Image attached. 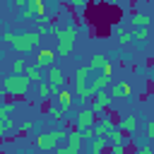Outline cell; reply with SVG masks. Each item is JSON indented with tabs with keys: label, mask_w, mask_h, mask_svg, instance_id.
Returning a JSON list of instances; mask_svg holds the SVG:
<instances>
[{
	"label": "cell",
	"mask_w": 154,
	"mask_h": 154,
	"mask_svg": "<svg viewBox=\"0 0 154 154\" xmlns=\"http://www.w3.org/2000/svg\"><path fill=\"white\" fill-rule=\"evenodd\" d=\"M55 38H58V51H55V55H60V58L72 55V51H75V41H77V26H72V24L60 26V31H58Z\"/></svg>",
	"instance_id": "cell-1"
},
{
	"label": "cell",
	"mask_w": 154,
	"mask_h": 154,
	"mask_svg": "<svg viewBox=\"0 0 154 154\" xmlns=\"http://www.w3.org/2000/svg\"><path fill=\"white\" fill-rule=\"evenodd\" d=\"M67 132H70V130L65 128V123H63V120H58V128H55V130H48V132H43V135H38L36 144H38V149L53 152L55 147H60V140H63Z\"/></svg>",
	"instance_id": "cell-2"
},
{
	"label": "cell",
	"mask_w": 154,
	"mask_h": 154,
	"mask_svg": "<svg viewBox=\"0 0 154 154\" xmlns=\"http://www.w3.org/2000/svg\"><path fill=\"white\" fill-rule=\"evenodd\" d=\"M31 82L24 77V75H7L2 79V94L7 96H26Z\"/></svg>",
	"instance_id": "cell-3"
},
{
	"label": "cell",
	"mask_w": 154,
	"mask_h": 154,
	"mask_svg": "<svg viewBox=\"0 0 154 154\" xmlns=\"http://www.w3.org/2000/svg\"><path fill=\"white\" fill-rule=\"evenodd\" d=\"M38 34L36 31H19V34H14V41H12V48L17 51V53H31L36 46H38Z\"/></svg>",
	"instance_id": "cell-4"
},
{
	"label": "cell",
	"mask_w": 154,
	"mask_h": 154,
	"mask_svg": "<svg viewBox=\"0 0 154 154\" xmlns=\"http://www.w3.org/2000/svg\"><path fill=\"white\" fill-rule=\"evenodd\" d=\"M43 82H46V84L51 87V94L55 96V94H60V91L65 89V84H67V77H65L63 67L53 65L51 70H46V72H43Z\"/></svg>",
	"instance_id": "cell-5"
},
{
	"label": "cell",
	"mask_w": 154,
	"mask_h": 154,
	"mask_svg": "<svg viewBox=\"0 0 154 154\" xmlns=\"http://www.w3.org/2000/svg\"><path fill=\"white\" fill-rule=\"evenodd\" d=\"M46 12H48V5L43 0H26L22 12H19V19H46Z\"/></svg>",
	"instance_id": "cell-6"
},
{
	"label": "cell",
	"mask_w": 154,
	"mask_h": 154,
	"mask_svg": "<svg viewBox=\"0 0 154 154\" xmlns=\"http://www.w3.org/2000/svg\"><path fill=\"white\" fill-rule=\"evenodd\" d=\"M111 101H113V99L108 96V91H96V94H91V99H89V108H91L94 116H99V113L108 111Z\"/></svg>",
	"instance_id": "cell-7"
},
{
	"label": "cell",
	"mask_w": 154,
	"mask_h": 154,
	"mask_svg": "<svg viewBox=\"0 0 154 154\" xmlns=\"http://www.w3.org/2000/svg\"><path fill=\"white\" fill-rule=\"evenodd\" d=\"M94 120H96V116L91 113V108H89V106H84V108H79V111H77V116H75V130H77V132H84L87 128H91V125H94Z\"/></svg>",
	"instance_id": "cell-8"
},
{
	"label": "cell",
	"mask_w": 154,
	"mask_h": 154,
	"mask_svg": "<svg viewBox=\"0 0 154 154\" xmlns=\"http://www.w3.org/2000/svg\"><path fill=\"white\" fill-rule=\"evenodd\" d=\"M113 130H116V120H113V118H108V116L96 118V120H94V125H91L94 137H108Z\"/></svg>",
	"instance_id": "cell-9"
},
{
	"label": "cell",
	"mask_w": 154,
	"mask_h": 154,
	"mask_svg": "<svg viewBox=\"0 0 154 154\" xmlns=\"http://www.w3.org/2000/svg\"><path fill=\"white\" fill-rule=\"evenodd\" d=\"M55 58H58V55H55V51H53V48H41V51H38V55H36V63H34V65H36V67H41V70L46 72V70H51V67L55 65Z\"/></svg>",
	"instance_id": "cell-10"
},
{
	"label": "cell",
	"mask_w": 154,
	"mask_h": 154,
	"mask_svg": "<svg viewBox=\"0 0 154 154\" xmlns=\"http://www.w3.org/2000/svg\"><path fill=\"white\" fill-rule=\"evenodd\" d=\"M111 82H113V77H106V75H94V77L89 79L87 89H89L91 94H96V91H106V89L111 87Z\"/></svg>",
	"instance_id": "cell-11"
},
{
	"label": "cell",
	"mask_w": 154,
	"mask_h": 154,
	"mask_svg": "<svg viewBox=\"0 0 154 154\" xmlns=\"http://www.w3.org/2000/svg\"><path fill=\"white\" fill-rule=\"evenodd\" d=\"M132 94V87L125 82V79H120V82H111V87H108V96L113 99H120V96H130Z\"/></svg>",
	"instance_id": "cell-12"
},
{
	"label": "cell",
	"mask_w": 154,
	"mask_h": 154,
	"mask_svg": "<svg viewBox=\"0 0 154 154\" xmlns=\"http://www.w3.org/2000/svg\"><path fill=\"white\" fill-rule=\"evenodd\" d=\"M137 125H140V118H137V116H123V118H120V123H118L116 128H118L123 135H135Z\"/></svg>",
	"instance_id": "cell-13"
},
{
	"label": "cell",
	"mask_w": 154,
	"mask_h": 154,
	"mask_svg": "<svg viewBox=\"0 0 154 154\" xmlns=\"http://www.w3.org/2000/svg\"><path fill=\"white\" fill-rule=\"evenodd\" d=\"M65 147L72 152V154H79V149H82V144H84V140H82V135L77 132V130H70L67 135H65Z\"/></svg>",
	"instance_id": "cell-14"
},
{
	"label": "cell",
	"mask_w": 154,
	"mask_h": 154,
	"mask_svg": "<svg viewBox=\"0 0 154 154\" xmlns=\"http://www.w3.org/2000/svg\"><path fill=\"white\" fill-rule=\"evenodd\" d=\"M106 63H108V58H106L103 53H94L91 60H89V65H87V70L91 72V77H94V75H101V67H103Z\"/></svg>",
	"instance_id": "cell-15"
},
{
	"label": "cell",
	"mask_w": 154,
	"mask_h": 154,
	"mask_svg": "<svg viewBox=\"0 0 154 154\" xmlns=\"http://www.w3.org/2000/svg\"><path fill=\"white\" fill-rule=\"evenodd\" d=\"M72 103H75V96H72V91H70V89H63L60 94H55V106H60L65 113L72 108Z\"/></svg>",
	"instance_id": "cell-16"
},
{
	"label": "cell",
	"mask_w": 154,
	"mask_h": 154,
	"mask_svg": "<svg viewBox=\"0 0 154 154\" xmlns=\"http://www.w3.org/2000/svg\"><path fill=\"white\" fill-rule=\"evenodd\" d=\"M24 77H26L31 84H41V82H43V70H41V67H36V65L31 63V65H26V67H24Z\"/></svg>",
	"instance_id": "cell-17"
},
{
	"label": "cell",
	"mask_w": 154,
	"mask_h": 154,
	"mask_svg": "<svg viewBox=\"0 0 154 154\" xmlns=\"http://www.w3.org/2000/svg\"><path fill=\"white\" fill-rule=\"evenodd\" d=\"M106 144H108V147H128V144H130V140H128V137L116 128V130L106 137Z\"/></svg>",
	"instance_id": "cell-18"
},
{
	"label": "cell",
	"mask_w": 154,
	"mask_h": 154,
	"mask_svg": "<svg viewBox=\"0 0 154 154\" xmlns=\"http://www.w3.org/2000/svg\"><path fill=\"white\" fill-rule=\"evenodd\" d=\"M149 22H152V17H149V14H144V12H135V14L130 17L132 29H149Z\"/></svg>",
	"instance_id": "cell-19"
},
{
	"label": "cell",
	"mask_w": 154,
	"mask_h": 154,
	"mask_svg": "<svg viewBox=\"0 0 154 154\" xmlns=\"http://www.w3.org/2000/svg\"><path fill=\"white\" fill-rule=\"evenodd\" d=\"M89 79H91V72L87 70V65H82V67L75 70V87H87Z\"/></svg>",
	"instance_id": "cell-20"
},
{
	"label": "cell",
	"mask_w": 154,
	"mask_h": 154,
	"mask_svg": "<svg viewBox=\"0 0 154 154\" xmlns=\"http://www.w3.org/2000/svg\"><path fill=\"white\" fill-rule=\"evenodd\" d=\"M106 149H108L106 137H91L89 140V154H103Z\"/></svg>",
	"instance_id": "cell-21"
},
{
	"label": "cell",
	"mask_w": 154,
	"mask_h": 154,
	"mask_svg": "<svg viewBox=\"0 0 154 154\" xmlns=\"http://www.w3.org/2000/svg\"><path fill=\"white\" fill-rule=\"evenodd\" d=\"M36 34H38V36L51 34V19H48V17H46V19H36Z\"/></svg>",
	"instance_id": "cell-22"
},
{
	"label": "cell",
	"mask_w": 154,
	"mask_h": 154,
	"mask_svg": "<svg viewBox=\"0 0 154 154\" xmlns=\"http://www.w3.org/2000/svg\"><path fill=\"white\" fill-rule=\"evenodd\" d=\"M24 67H26L24 58H14L12 65H10V75H24Z\"/></svg>",
	"instance_id": "cell-23"
},
{
	"label": "cell",
	"mask_w": 154,
	"mask_h": 154,
	"mask_svg": "<svg viewBox=\"0 0 154 154\" xmlns=\"http://www.w3.org/2000/svg\"><path fill=\"white\" fill-rule=\"evenodd\" d=\"M36 96L41 99V101H46V99H51L53 94H51V87L46 84V82H41V84H36Z\"/></svg>",
	"instance_id": "cell-24"
},
{
	"label": "cell",
	"mask_w": 154,
	"mask_h": 154,
	"mask_svg": "<svg viewBox=\"0 0 154 154\" xmlns=\"http://www.w3.org/2000/svg\"><path fill=\"white\" fill-rule=\"evenodd\" d=\"M48 116H51L53 120H65V116H67V113H65V111H63L60 106L51 103V106H48Z\"/></svg>",
	"instance_id": "cell-25"
},
{
	"label": "cell",
	"mask_w": 154,
	"mask_h": 154,
	"mask_svg": "<svg viewBox=\"0 0 154 154\" xmlns=\"http://www.w3.org/2000/svg\"><path fill=\"white\" fill-rule=\"evenodd\" d=\"M10 130H14V120H12V116H10V118H0V137H5Z\"/></svg>",
	"instance_id": "cell-26"
},
{
	"label": "cell",
	"mask_w": 154,
	"mask_h": 154,
	"mask_svg": "<svg viewBox=\"0 0 154 154\" xmlns=\"http://www.w3.org/2000/svg\"><path fill=\"white\" fill-rule=\"evenodd\" d=\"M118 43H120V46L132 43V31H128V29H118Z\"/></svg>",
	"instance_id": "cell-27"
},
{
	"label": "cell",
	"mask_w": 154,
	"mask_h": 154,
	"mask_svg": "<svg viewBox=\"0 0 154 154\" xmlns=\"http://www.w3.org/2000/svg\"><path fill=\"white\" fill-rule=\"evenodd\" d=\"M147 38H149V29H132V41L144 43Z\"/></svg>",
	"instance_id": "cell-28"
},
{
	"label": "cell",
	"mask_w": 154,
	"mask_h": 154,
	"mask_svg": "<svg viewBox=\"0 0 154 154\" xmlns=\"http://www.w3.org/2000/svg\"><path fill=\"white\" fill-rule=\"evenodd\" d=\"M31 130H36V120H31V118H29V120L19 123V132H22V135H29Z\"/></svg>",
	"instance_id": "cell-29"
},
{
	"label": "cell",
	"mask_w": 154,
	"mask_h": 154,
	"mask_svg": "<svg viewBox=\"0 0 154 154\" xmlns=\"http://www.w3.org/2000/svg\"><path fill=\"white\" fill-rule=\"evenodd\" d=\"M154 137V120H144V140Z\"/></svg>",
	"instance_id": "cell-30"
},
{
	"label": "cell",
	"mask_w": 154,
	"mask_h": 154,
	"mask_svg": "<svg viewBox=\"0 0 154 154\" xmlns=\"http://www.w3.org/2000/svg\"><path fill=\"white\" fill-rule=\"evenodd\" d=\"M101 75H106V77H113V63L108 60L103 67H101Z\"/></svg>",
	"instance_id": "cell-31"
},
{
	"label": "cell",
	"mask_w": 154,
	"mask_h": 154,
	"mask_svg": "<svg viewBox=\"0 0 154 154\" xmlns=\"http://www.w3.org/2000/svg\"><path fill=\"white\" fill-rule=\"evenodd\" d=\"M24 2H26V0H12V2H10V7H12V10H19V12H22Z\"/></svg>",
	"instance_id": "cell-32"
},
{
	"label": "cell",
	"mask_w": 154,
	"mask_h": 154,
	"mask_svg": "<svg viewBox=\"0 0 154 154\" xmlns=\"http://www.w3.org/2000/svg\"><path fill=\"white\" fill-rule=\"evenodd\" d=\"M84 7H87V2H84V0H79V2H72V10H75V12H82Z\"/></svg>",
	"instance_id": "cell-33"
},
{
	"label": "cell",
	"mask_w": 154,
	"mask_h": 154,
	"mask_svg": "<svg viewBox=\"0 0 154 154\" xmlns=\"http://www.w3.org/2000/svg\"><path fill=\"white\" fill-rule=\"evenodd\" d=\"M111 154H128V147H111Z\"/></svg>",
	"instance_id": "cell-34"
},
{
	"label": "cell",
	"mask_w": 154,
	"mask_h": 154,
	"mask_svg": "<svg viewBox=\"0 0 154 154\" xmlns=\"http://www.w3.org/2000/svg\"><path fill=\"white\" fill-rule=\"evenodd\" d=\"M53 154H72V152H70V149L63 144V147H55V149H53Z\"/></svg>",
	"instance_id": "cell-35"
}]
</instances>
